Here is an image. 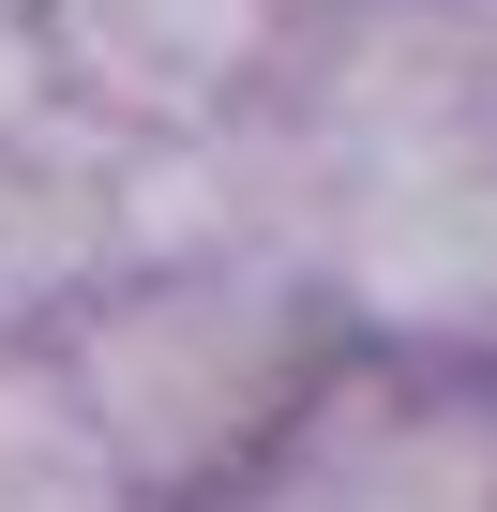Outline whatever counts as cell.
Here are the masks:
<instances>
[{
    "instance_id": "1",
    "label": "cell",
    "mask_w": 497,
    "mask_h": 512,
    "mask_svg": "<svg viewBox=\"0 0 497 512\" xmlns=\"http://www.w3.org/2000/svg\"><path fill=\"white\" fill-rule=\"evenodd\" d=\"M332 347H347V317L287 256H121L46 332L76 422L106 437V467L151 512H226Z\"/></svg>"
},
{
    "instance_id": "2",
    "label": "cell",
    "mask_w": 497,
    "mask_h": 512,
    "mask_svg": "<svg viewBox=\"0 0 497 512\" xmlns=\"http://www.w3.org/2000/svg\"><path fill=\"white\" fill-rule=\"evenodd\" d=\"M257 121L302 151L317 211H347L377 181L497 166V0H317Z\"/></svg>"
},
{
    "instance_id": "3",
    "label": "cell",
    "mask_w": 497,
    "mask_h": 512,
    "mask_svg": "<svg viewBox=\"0 0 497 512\" xmlns=\"http://www.w3.org/2000/svg\"><path fill=\"white\" fill-rule=\"evenodd\" d=\"M226 512H497V362L347 332Z\"/></svg>"
},
{
    "instance_id": "4",
    "label": "cell",
    "mask_w": 497,
    "mask_h": 512,
    "mask_svg": "<svg viewBox=\"0 0 497 512\" xmlns=\"http://www.w3.org/2000/svg\"><path fill=\"white\" fill-rule=\"evenodd\" d=\"M302 16H317V0H31L76 121H106L121 151L241 121L272 91V61H287Z\"/></svg>"
},
{
    "instance_id": "5",
    "label": "cell",
    "mask_w": 497,
    "mask_h": 512,
    "mask_svg": "<svg viewBox=\"0 0 497 512\" xmlns=\"http://www.w3.org/2000/svg\"><path fill=\"white\" fill-rule=\"evenodd\" d=\"M121 272V136H0V347H46Z\"/></svg>"
},
{
    "instance_id": "6",
    "label": "cell",
    "mask_w": 497,
    "mask_h": 512,
    "mask_svg": "<svg viewBox=\"0 0 497 512\" xmlns=\"http://www.w3.org/2000/svg\"><path fill=\"white\" fill-rule=\"evenodd\" d=\"M0 512H151L106 467V437L76 422V392H61L46 347H0Z\"/></svg>"
}]
</instances>
